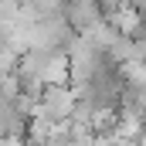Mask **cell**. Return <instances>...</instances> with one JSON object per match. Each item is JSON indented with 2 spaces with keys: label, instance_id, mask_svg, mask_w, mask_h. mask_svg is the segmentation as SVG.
Wrapping results in <instances>:
<instances>
[{
  "label": "cell",
  "instance_id": "6da1fadb",
  "mask_svg": "<svg viewBox=\"0 0 146 146\" xmlns=\"http://www.w3.org/2000/svg\"><path fill=\"white\" fill-rule=\"evenodd\" d=\"M65 17L75 34H92L99 24H106V7L99 0H65Z\"/></svg>",
  "mask_w": 146,
  "mask_h": 146
}]
</instances>
